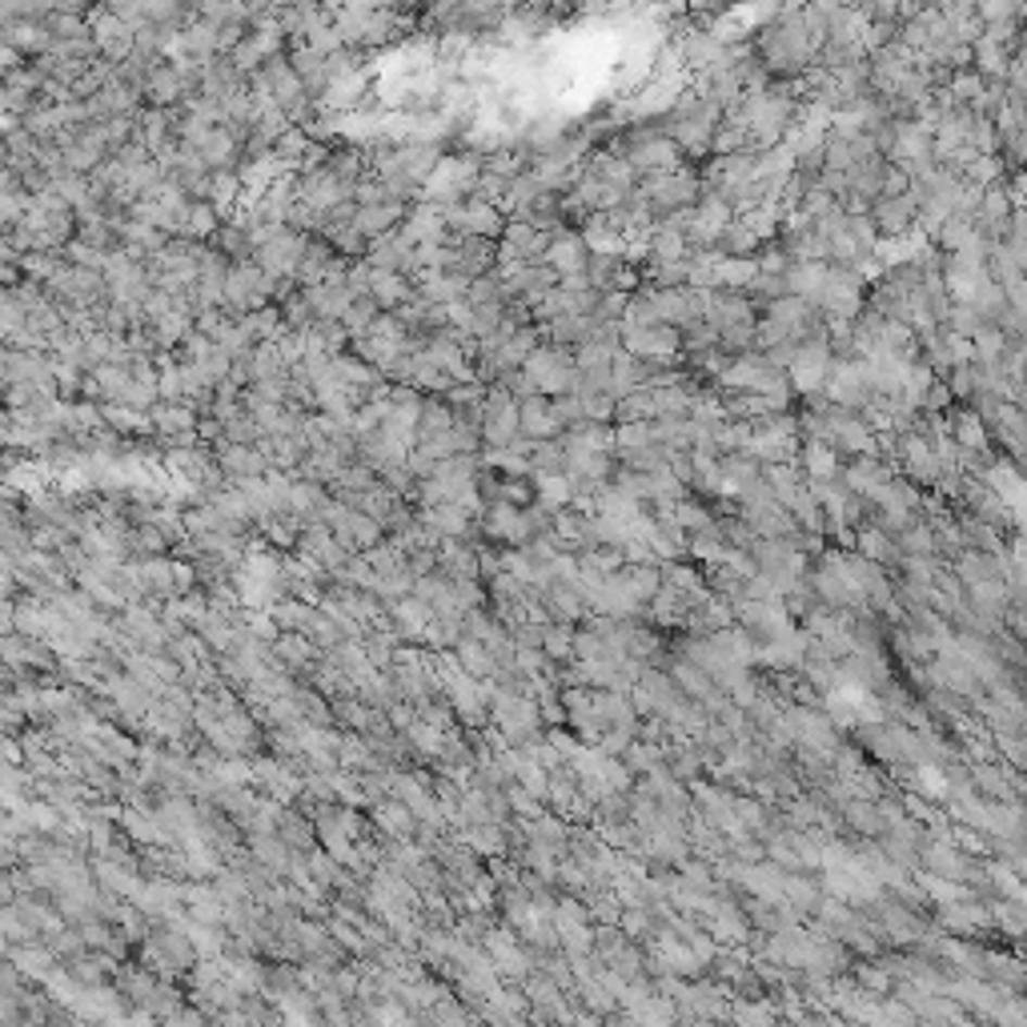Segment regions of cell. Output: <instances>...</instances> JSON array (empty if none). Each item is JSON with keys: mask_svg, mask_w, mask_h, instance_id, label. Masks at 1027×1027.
<instances>
[{"mask_svg": "<svg viewBox=\"0 0 1027 1027\" xmlns=\"http://www.w3.org/2000/svg\"><path fill=\"white\" fill-rule=\"evenodd\" d=\"M305 250H309V238L286 225L274 241H265L253 262L262 265V274L269 277V281H297V269H302V262H305Z\"/></svg>", "mask_w": 1027, "mask_h": 1027, "instance_id": "5", "label": "cell"}, {"mask_svg": "<svg viewBox=\"0 0 1027 1027\" xmlns=\"http://www.w3.org/2000/svg\"><path fill=\"white\" fill-rule=\"evenodd\" d=\"M297 193H302L305 205H314V210H321V213H333L338 205L354 201V185H345L342 177L330 173V165H326V169L297 177Z\"/></svg>", "mask_w": 1027, "mask_h": 1027, "instance_id": "11", "label": "cell"}, {"mask_svg": "<svg viewBox=\"0 0 1027 1027\" xmlns=\"http://www.w3.org/2000/svg\"><path fill=\"white\" fill-rule=\"evenodd\" d=\"M530 470H534V478H558L570 470L567 461V442H558V438H550V442H538V446L530 449Z\"/></svg>", "mask_w": 1027, "mask_h": 1027, "instance_id": "26", "label": "cell"}, {"mask_svg": "<svg viewBox=\"0 0 1027 1027\" xmlns=\"http://www.w3.org/2000/svg\"><path fill=\"white\" fill-rule=\"evenodd\" d=\"M534 486H538V506H542V510L558 514V510H567L570 502H574V482H570L567 474H558V478H538Z\"/></svg>", "mask_w": 1027, "mask_h": 1027, "instance_id": "28", "label": "cell"}, {"mask_svg": "<svg viewBox=\"0 0 1027 1027\" xmlns=\"http://www.w3.org/2000/svg\"><path fill=\"white\" fill-rule=\"evenodd\" d=\"M274 659L281 662L286 671H305V667H314V662H317V643L309 638V634L286 631L274 643Z\"/></svg>", "mask_w": 1027, "mask_h": 1027, "instance_id": "22", "label": "cell"}, {"mask_svg": "<svg viewBox=\"0 0 1027 1027\" xmlns=\"http://www.w3.org/2000/svg\"><path fill=\"white\" fill-rule=\"evenodd\" d=\"M373 819H378V827H382L385 835H394L397 844H406V839L418 835V815H414L406 803H397V799L373 803Z\"/></svg>", "mask_w": 1027, "mask_h": 1027, "instance_id": "23", "label": "cell"}, {"mask_svg": "<svg viewBox=\"0 0 1027 1027\" xmlns=\"http://www.w3.org/2000/svg\"><path fill=\"white\" fill-rule=\"evenodd\" d=\"M494 723H498L502 738L510 743H527L538 731V707L522 698L518 690H498L494 695Z\"/></svg>", "mask_w": 1027, "mask_h": 1027, "instance_id": "9", "label": "cell"}, {"mask_svg": "<svg viewBox=\"0 0 1027 1027\" xmlns=\"http://www.w3.org/2000/svg\"><path fill=\"white\" fill-rule=\"evenodd\" d=\"M217 229H221V213H217V205H213V201H193V210L185 213L181 238L198 241V245H210V241L217 238Z\"/></svg>", "mask_w": 1027, "mask_h": 1027, "instance_id": "25", "label": "cell"}, {"mask_svg": "<svg viewBox=\"0 0 1027 1027\" xmlns=\"http://www.w3.org/2000/svg\"><path fill=\"white\" fill-rule=\"evenodd\" d=\"M378 314H382V309H378V302H373V297H354V305H350V309H345V317H342V326L354 333V342H357V338H366V333H369V326L378 321Z\"/></svg>", "mask_w": 1027, "mask_h": 1027, "instance_id": "30", "label": "cell"}, {"mask_svg": "<svg viewBox=\"0 0 1027 1027\" xmlns=\"http://www.w3.org/2000/svg\"><path fill=\"white\" fill-rule=\"evenodd\" d=\"M478 177H482V157H442L438 169L430 173V181L422 185V201H430L438 210L461 205L474 198Z\"/></svg>", "mask_w": 1027, "mask_h": 1027, "instance_id": "1", "label": "cell"}, {"mask_svg": "<svg viewBox=\"0 0 1027 1027\" xmlns=\"http://www.w3.org/2000/svg\"><path fill=\"white\" fill-rule=\"evenodd\" d=\"M449 430H458V414L442 402V397H426V409H422V442L426 438H442L449 434Z\"/></svg>", "mask_w": 1027, "mask_h": 1027, "instance_id": "27", "label": "cell"}, {"mask_svg": "<svg viewBox=\"0 0 1027 1027\" xmlns=\"http://www.w3.org/2000/svg\"><path fill=\"white\" fill-rule=\"evenodd\" d=\"M68 265H80V269H92V274H105L109 269V262H113V253H105V250H92V245H85V241H68L65 245V253H61Z\"/></svg>", "mask_w": 1027, "mask_h": 1027, "instance_id": "29", "label": "cell"}, {"mask_svg": "<svg viewBox=\"0 0 1027 1027\" xmlns=\"http://www.w3.org/2000/svg\"><path fill=\"white\" fill-rule=\"evenodd\" d=\"M550 233L530 221H510L498 241V265H542L550 250Z\"/></svg>", "mask_w": 1027, "mask_h": 1027, "instance_id": "7", "label": "cell"}, {"mask_svg": "<svg viewBox=\"0 0 1027 1027\" xmlns=\"http://www.w3.org/2000/svg\"><path fill=\"white\" fill-rule=\"evenodd\" d=\"M262 438H265L262 426H257V418H253L250 409H241L238 418L225 422V442H233V446H257Z\"/></svg>", "mask_w": 1027, "mask_h": 1027, "instance_id": "31", "label": "cell"}, {"mask_svg": "<svg viewBox=\"0 0 1027 1027\" xmlns=\"http://www.w3.org/2000/svg\"><path fill=\"white\" fill-rule=\"evenodd\" d=\"M522 438V414L502 385H490L486 406H482V442L490 449H510Z\"/></svg>", "mask_w": 1027, "mask_h": 1027, "instance_id": "4", "label": "cell"}, {"mask_svg": "<svg viewBox=\"0 0 1027 1027\" xmlns=\"http://www.w3.org/2000/svg\"><path fill=\"white\" fill-rule=\"evenodd\" d=\"M89 25H92V40H97V49H101L105 61L125 65V61L137 53V28H132L129 21L113 16L109 9H92Z\"/></svg>", "mask_w": 1027, "mask_h": 1027, "instance_id": "8", "label": "cell"}, {"mask_svg": "<svg viewBox=\"0 0 1027 1027\" xmlns=\"http://www.w3.org/2000/svg\"><path fill=\"white\" fill-rule=\"evenodd\" d=\"M241 92H250V77H245L229 56H217V61L205 68V77H201V97H213V101L229 105Z\"/></svg>", "mask_w": 1027, "mask_h": 1027, "instance_id": "16", "label": "cell"}, {"mask_svg": "<svg viewBox=\"0 0 1027 1027\" xmlns=\"http://www.w3.org/2000/svg\"><path fill=\"white\" fill-rule=\"evenodd\" d=\"M803 466L815 482H827V478H835V449L823 446V442H811L803 449Z\"/></svg>", "mask_w": 1027, "mask_h": 1027, "instance_id": "32", "label": "cell"}, {"mask_svg": "<svg viewBox=\"0 0 1027 1027\" xmlns=\"http://www.w3.org/2000/svg\"><path fill=\"white\" fill-rule=\"evenodd\" d=\"M297 554H302L305 562H314L317 570H326V574H338V570L354 558V554L345 550L342 542L333 538V530L330 527H305V534H302V542H297Z\"/></svg>", "mask_w": 1027, "mask_h": 1027, "instance_id": "13", "label": "cell"}, {"mask_svg": "<svg viewBox=\"0 0 1027 1027\" xmlns=\"http://www.w3.org/2000/svg\"><path fill=\"white\" fill-rule=\"evenodd\" d=\"M414 286H418V297H422V302L446 305V309L449 305L466 302V293H470V281L458 274H422Z\"/></svg>", "mask_w": 1027, "mask_h": 1027, "instance_id": "19", "label": "cell"}, {"mask_svg": "<svg viewBox=\"0 0 1027 1027\" xmlns=\"http://www.w3.org/2000/svg\"><path fill=\"white\" fill-rule=\"evenodd\" d=\"M169 1027H201V1019L193 1012H177L169 1015Z\"/></svg>", "mask_w": 1027, "mask_h": 1027, "instance_id": "34", "label": "cell"}, {"mask_svg": "<svg viewBox=\"0 0 1027 1027\" xmlns=\"http://www.w3.org/2000/svg\"><path fill=\"white\" fill-rule=\"evenodd\" d=\"M409 205H357V233L366 241H382L402 229Z\"/></svg>", "mask_w": 1027, "mask_h": 1027, "instance_id": "18", "label": "cell"}, {"mask_svg": "<svg viewBox=\"0 0 1027 1027\" xmlns=\"http://www.w3.org/2000/svg\"><path fill=\"white\" fill-rule=\"evenodd\" d=\"M542 655H550V659H567V655H570V634L562 631V626H546Z\"/></svg>", "mask_w": 1027, "mask_h": 1027, "instance_id": "33", "label": "cell"}, {"mask_svg": "<svg viewBox=\"0 0 1027 1027\" xmlns=\"http://www.w3.org/2000/svg\"><path fill=\"white\" fill-rule=\"evenodd\" d=\"M0 45H4V49H16L25 61H33V56L40 61V56L53 53L56 37L45 21H0Z\"/></svg>", "mask_w": 1027, "mask_h": 1027, "instance_id": "10", "label": "cell"}, {"mask_svg": "<svg viewBox=\"0 0 1027 1027\" xmlns=\"http://www.w3.org/2000/svg\"><path fill=\"white\" fill-rule=\"evenodd\" d=\"M542 265H550L554 274H558V281H562V277H582L591 269V250H586V241H582L579 233H554Z\"/></svg>", "mask_w": 1027, "mask_h": 1027, "instance_id": "15", "label": "cell"}, {"mask_svg": "<svg viewBox=\"0 0 1027 1027\" xmlns=\"http://www.w3.org/2000/svg\"><path fill=\"white\" fill-rule=\"evenodd\" d=\"M827 373H831L827 345H803L799 354L790 357V378H795L799 390H815V385H823L827 382Z\"/></svg>", "mask_w": 1027, "mask_h": 1027, "instance_id": "21", "label": "cell"}, {"mask_svg": "<svg viewBox=\"0 0 1027 1027\" xmlns=\"http://www.w3.org/2000/svg\"><path fill=\"white\" fill-rule=\"evenodd\" d=\"M498 269V241L486 238H449L446 241V274H458L466 281L490 277Z\"/></svg>", "mask_w": 1027, "mask_h": 1027, "instance_id": "6", "label": "cell"}, {"mask_svg": "<svg viewBox=\"0 0 1027 1027\" xmlns=\"http://www.w3.org/2000/svg\"><path fill=\"white\" fill-rule=\"evenodd\" d=\"M213 454H217V466H221V474L229 478V482H253V478H269V474H274L269 458H265L257 446H233V442H217V446H213Z\"/></svg>", "mask_w": 1027, "mask_h": 1027, "instance_id": "12", "label": "cell"}, {"mask_svg": "<svg viewBox=\"0 0 1027 1027\" xmlns=\"http://www.w3.org/2000/svg\"><path fill=\"white\" fill-rule=\"evenodd\" d=\"M506 225H510V217L498 210V205H490V201H461V205H449L446 210V229L449 238H486V241H502V233H506Z\"/></svg>", "mask_w": 1027, "mask_h": 1027, "instance_id": "3", "label": "cell"}, {"mask_svg": "<svg viewBox=\"0 0 1027 1027\" xmlns=\"http://www.w3.org/2000/svg\"><path fill=\"white\" fill-rule=\"evenodd\" d=\"M149 418H153V430H157V438H165V442L173 446V442H185L189 434H198L201 409L185 406V402H157V406L149 409Z\"/></svg>", "mask_w": 1027, "mask_h": 1027, "instance_id": "14", "label": "cell"}, {"mask_svg": "<svg viewBox=\"0 0 1027 1027\" xmlns=\"http://www.w3.org/2000/svg\"><path fill=\"white\" fill-rule=\"evenodd\" d=\"M522 373H527V382L534 385V394L562 397V394H570V390H574L579 366H574V354H570V350H562V345H550V342H542L538 350H534V354L527 357Z\"/></svg>", "mask_w": 1027, "mask_h": 1027, "instance_id": "2", "label": "cell"}, {"mask_svg": "<svg viewBox=\"0 0 1027 1027\" xmlns=\"http://www.w3.org/2000/svg\"><path fill=\"white\" fill-rule=\"evenodd\" d=\"M101 414H105L109 430H113V434H121V438H157V430H153V418H149V414H141V409L101 406Z\"/></svg>", "mask_w": 1027, "mask_h": 1027, "instance_id": "24", "label": "cell"}, {"mask_svg": "<svg viewBox=\"0 0 1027 1027\" xmlns=\"http://www.w3.org/2000/svg\"><path fill=\"white\" fill-rule=\"evenodd\" d=\"M518 414H522V438L527 442H550L558 434V422H554V406L546 394H534L527 402H518Z\"/></svg>", "mask_w": 1027, "mask_h": 1027, "instance_id": "20", "label": "cell"}, {"mask_svg": "<svg viewBox=\"0 0 1027 1027\" xmlns=\"http://www.w3.org/2000/svg\"><path fill=\"white\" fill-rule=\"evenodd\" d=\"M253 783L269 790L274 803H290L293 795H302V778L293 775L290 763H281V759H257L253 763Z\"/></svg>", "mask_w": 1027, "mask_h": 1027, "instance_id": "17", "label": "cell"}]
</instances>
